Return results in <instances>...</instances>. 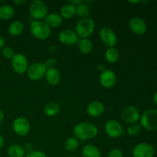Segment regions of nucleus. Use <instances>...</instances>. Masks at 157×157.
I'll return each instance as SVG.
<instances>
[{
    "instance_id": "nucleus-34",
    "label": "nucleus",
    "mask_w": 157,
    "mask_h": 157,
    "mask_svg": "<svg viewBox=\"0 0 157 157\" xmlns=\"http://www.w3.org/2000/svg\"><path fill=\"white\" fill-rule=\"evenodd\" d=\"M23 149L25 150V153H29V152L33 150V145L31 143H27V144H25V146L23 147Z\"/></svg>"
},
{
    "instance_id": "nucleus-39",
    "label": "nucleus",
    "mask_w": 157,
    "mask_h": 157,
    "mask_svg": "<svg viewBox=\"0 0 157 157\" xmlns=\"http://www.w3.org/2000/svg\"><path fill=\"white\" fill-rule=\"evenodd\" d=\"M25 0H15L14 1V3H15V5H18V6H20V5L23 4V3L25 2Z\"/></svg>"
},
{
    "instance_id": "nucleus-17",
    "label": "nucleus",
    "mask_w": 157,
    "mask_h": 157,
    "mask_svg": "<svg viewBox=\"0 0 157 157\" xmlns=\"http://www.w3.org/2000/svg\"><path fill=\"white\" fill-rule=\"evenodd\" d=\"M44 77L47 82L51 85H57L61 81V74L55 67L48 69Z\"/></svg>"
},
{
    "instance_id": "nucleus-13",
    "label": "nucleus",
    "mask_w": 157,
    "mask_h": 157,
    "mask_svg": "<svg viewBox=\"0 0 157 157\" xmlns=\"http://www.w3.org/2000/svg\"><path fill=\"white\" fill-rule=\"evenodd\" d=\"M117 77L114 72L111 70H104L100 75V83L105 88H111L115 85Z\"/></svg>"
},
{
    "instance_id": "nucleus-16",
    "label": "nucleus",
    "mask_w": 157,
    "mask_h": 157,
    "mask_svg": "<svg viewBox=\"0 0 157 157\" xmlns=\"http://www.w3.org/2000/svg\"><path fill=\"white\" fill-rule=\"evenodd\" d=\"M105 107L101 101H93L87 107V114L91 117H99L104 113Z\"/></svg>"
},
{
    "instance_id": "nucleus-6",
    "label": "nucleus",
    "mask_w": 157,
    "mask_h": 157,
    "mask_svg": "<svg viewBox=\"0 0 157 157\" xmlns=\"http://www.w3.org/2000/svg\"><path fill=\"white\" fill-rule=\"evenodd\" d=\"M12 67L13 68L14 71L17 74L22 75V74L27 72L29 68V61L25 55L21 53L15 54L13 58H12Z\"/></svg>"
},
{
    "instance_id": "nucleus-21",
    "label": "nucleus",
    "mask_w": 157,
    "mask_h": 157,
    "mask_svg": "<svg viewBox=\"0 0 157 157\" xmlns=\"http://www.w3.org/2000/svg\"><path fill=\"white\" fill-rule=\"evenodd\" d=\"M24 25L19 21H15L9 25L8 28V32L12 36H18L21 35L24 31Z\"/></svg>"
},
{
    "instance_id": "nucleus-33",
    "label": "nucleus",
    "mask_w": 157,
    "mask_h": 157,
    "mask_svg": "<svg viewBox=\"0 0 157 157\" xmlns=\"http://www.w3.org/2000/svg\"><path fill=\"white\" fill-rule=\"evenodd\" d=\"M44 65L46 66V67H47V69L54 68V67H55V65H56L57 61L55 58H48V59L46 60L45 62H44Z\"/></svg>"
},
{
    "instance_id": "nucleus-29",
    "label": "nucleus",
    "mask_w": 157,
    "mask_h": 157,
    "mask_svg": "<svg viewBox=\"0 0 157 157\" xmlns=\"http://www.w3.org/2000/svg\"><path fill=\"white\" fill-rule=\"evenodd\" d=\"M141 128H142L141 125L140 124H137V123L130 124L128 128H127V133H128L129 136H134L140 132Z\"/></svg>"
},
{
    "instance_id": "nucleus-18",
    "label": "nucleus",
    "mask_w": 157,
    "mask_h": 157,
    "mask_svg": "<svg viewBox=\"0 0 157 157\" xmlns=\"http://www.w3.org/2000/svg\"><path fill=\"white\" fill-rule=\"evenodd\" d=\"M60 15L62 18L70 19L76 15V6L69 3L63 5L60 9Z\"/></svg>"
},
{
    "instance_id": "nucleus-43",
    "label": "nucleus",
    "mask_w": 157,
    "mask_h": 157,
    "mask_svg": "<svg viewBox=\"0 0 157 157\" xmlns=\"http://www.w3.org/2000/svg\"><path fill=\"white\" fill-rule=\"evenodd\" d=\"M67 157H78V156H67Z\"/></svg>"
},
{
    "instance_id": "nucleus-32",
    "label": "nucleus",
    "mask_w": 157,
    "mask_h": 157,
    "mask_svg": "<svg viewBox=\"0 0 157 157\" xmlns=\"http://www.w3.org/2000/svg\"><path fill=\"white\" fill-rule=\"evenodd\" d=\"M107 157H124L122 151L119 149H113L109 152Z\"/></svg>"
},
{
    "instance_id": "nucleus-37",
    "label": "nucleus",
    "mask_w": 157,
    "mask_h": 157,
    "mask_svg": "<svg viewBox=\"0 0 157 157\" xmlns=\"http://www.w3.org/2000/svg\"><path fill=\"white\" fill-rule=\"evenodd\" d=\"M5 43H6V41H5L4 38L0 35V49L3 48L5 47Z\"/></svg>"
},
{
    "instance_id": "nucleus-20",
    "label": "nucleus",
    "mask_w": 157,
    "mask_h": 157,
    "mask_svg": "<svg viewBox=\"0 0 157 157\" xmlns=\"http://www.w3.org/2000/svg\"><path fill=\"white\" fill-rule=\"evenodd\" d=\"M83 157H101V153L99 149L93 144H87L81 150Z\"/></svg>"
},
{
    "instance_id": "nucleus-42",
    "label": "nucleus",
    "mask_w": 157,
    "mask_h": 157,
    "mask_svg": "<svg viewBox=\"0 0 157 157\" xmlns=\"http://www.w3.org/2000/svg\"><path fill=\"white\" fill-rule=\"evenodd\" d=\"M129 2L133 3V4H134V3H140V2H141L140 1H130V2Z\"/></svg>"
},
{
    "instance_id": "nucleus-27",
    "label": "nucleus",
    "mask_w": 157,
    "mask_h": 157,
    "mask_svg": "<svg viewBox=\"0 0 157 157\" xmlns=\"http://www.w3.org/2000/svg\"><path fill=\"white\" fill-rule=\"evenodd\" d=\"M76 15L81 18V19L88 18L89 15H90V9H89L88 6L83 2L78 4L76 6Z\"/></svg>"
},
{
    "instance_id": "nucleus-12",
    "label": "nucleus",
    "mask_w": 157,
    "mask_h": 157,
    "mask_svg": "<svg viewBox=\"0 0 157 157\" xmlns=\"http://www.w3.org/2000/svg\"><path fill=\"white\" fill-rule=\"evenodd\" d=\"M154 153L153 146L146 143L137 144L133 150V157H153Z\"/></svg>"
},
{
    "instance_id": "nucleus-3",
    "label": "nucleus",
    "mask_w": 157,
    "mask_h": 157,
    "mask_svg": "<svg viewBox=\"0 0 157 157\" xmlns=\"http://www.w3.org/2000/svg\"><path fill=\"white\" fill-rule=\"evenodd\" d=\"M32 35L39 40H45L51 35V28L42 20H35L30 25Z\"/></svg>"
},
{
    "instance_id": "nucleus-1",
    "label": "nucleus",
    "mask_w": 157,
    "mask_h": 157,
    "mask_svg": "<svg viewBox=\"0 0 157 157\" xmlns=\"http://www.w3.org/2000/svg\"><path fill=\"white\" fill-rule=\"evenodd\" d=\"M98 133L97 126L89 122H81L74 128V134L78 140H87L96 137Z\"/></svg>"
},
{
    "instance_id": "nucleus-10",
    "label": "nucleus",
    "mask_w": 157,
    "mask_h": 157,
    "mask_svg": "<svg viewBox=\"0 0 157 157\" xmlns=\"http://www.w3.org/2000/svg\"><path fill=\"white\" fill-rule=\"evenodd\" d=\"M121 118L124 122L133 124L137 122L140 118V114L137 109L133 106H127L121 111Z\"/></svg>"
},
{
    "instance_id": "nucleus-23",
    "label": "nucleus",
    "mask_w": 157,
    "mask_h": 157,
    "mask_svg": "<svg viewBox=\"0 0 157 157\" xmlns=\"http://www.w3.org/2000/svg\"><path fill=\"white\" fill-rule=\"evenodd\" d=\"M15 15V10L13 8L9 5H3L0 6V18L2 20L11 19Z\"/></svg>"
},
{
    "instance_id": "nucleus-35",
    "label": "nucleus",
    "mask_w": 157,
    "mask_h": 157,
    "mask_svg": "<svg viewBox=\"0 0 157 157\" xmlns=\"http://www.w3.org/2000/svg\"><path fill=\"white\" fill-rule=\"evenodd\" d=\"M4 120H5V115L3 111L2 110V109H0V126L3 124L4 122Z\"/></svg>"
},
{
    "instance_id": "nucleus-30",
    "label": "nucleus",
    "mask_w": 157,
    "mask_h": 157,
    "mask_svg": "<svg viewBox=\"0 0 157 157\" xmlns=\"http://www.w3.org/2000/svg\"><path fill=\"white\" fill-rule=\"evenodd\" d=\"M2 55L7 59H12L15 55V52L10 47H4L2 48Z\"/></svg>"
},
{
    "instance_id": "nucleus-25",
    "label": "nucleus",
    "mask_w": 157,
    "mask_h": 157,
    "mask_svg": "<svg viewBox=\"0 0 157 157\" xmlns=\"http://www.w3.org/2000/svg\"><path fill=\"white\" fill-rule=\"evenodd\" d=\"M79 50L83 55H88L93 50V44L88 38H83L78 42Z\"/></svg>"
},
{
    "instance_id": "nucleus-11",
    "label": "nucleus",
    "mask_w": 157,
    "mask_h": 157,
    "mask_svg": "<svg viewBox=\"0 0 157 157\" xmlns=\"http://www.w3.org/2000/svg\"><path fill=\"white\" fill-rule=\"evenodd\" d=\"M104 129H105V132L107 136L113 139L120 137L123 133L122 126L118 121H114V120H110L107 121L106 123Z\"/></svg>"
},
{
    "instance_id": "nucleus-36",
    "label": "nucleus",
    "mask_w": 157,
    "mask_h": 157,
    "mask_svg": "<svg viewBox=\"0 0 157 157\" xmlns=\"http://www.w3.org/2000/svg\"><path fill=\"white\" fill-rule=\"evenodd\" d=\"M81 2H82V1H81V0H76V1H68L67 2V3L73 5V6H77L78 4H80Z\"/></svg>"
},
{
    "instance_id": "nucleus-26",
    "label": "nucleus",
    "mask_w": 157,
    "mask_h": 157,
    "mask_svg": "<svg viewBox=\"0 0 157 157\" xmlns=\"http://www.w3.org/2000/svg\"><path fill=\"white\" fill-rule=\"evenodd\" d=\"M119 52L117 49L113 48H108L105 52V58L110 64H114L119 59Z\"/></svg>"
},
{
    "instance_id": "nucleus-22",
    "label": "nucleus",
    "mask_w": 157,
    "mask_h": 157,
    "mask_svg": "<svg viewBox=\"0 0 157 157\" xmlns=\"http://www.w3.org/2000/svg\"><path fill=\"white\" fill-rule=\"evenodd\" d=\"M61 110V107L57 102L48 103L44 107V112L48 117H54L58 114Z\"/></svg>"
},
{
    "instance_id": "nucleus-28",
    "label": "nucleus",
    "mask_w": 157,
    "mask_h": 157,
    "mask_svg": "<svg viewBox=\"0 0 157 157\" xmlns=\"http://www.w3.org/2000/svg\"><path fill=\"white\" fill-rule=\"evenodd\" d=\"M78 146H79V141L76 137H69L64 142V148L67 151H75L78 149Z\"/></svg>"
},
{
    "instance_id": "nucleus-40",
    "label": "nucleus",
    "mask_w": 157,
    "mask_h": 157,
    "mask_svg": "<svg viewBox=\"0 0 157 157\" xmlns=\"http://www.w3.org/2000/svg\"><path fill=\"white\" fill-rule=\"evenodd\" d=\"M50 52H55V51H56V49H57V47L55 45H52L50 47Z\"/></svg>"
},
{
    "instance_id": "nucleus-15",
    "label": "nucleus",
    "mask_w": 157,
    "mask_h": 157,
    "mask_svg": "<svg viewBox=\"0 0 157 157\" xmlns=\"http://www.w3.org/2000/svg\"><path fill=\"white\" fill-rule=\"evenodd\" d=\"M59 41L66 45H72L78 42V36L76 32L71 29H64L58 35Z\"/></svg>"
},
{
    "instance_id": "nucleus-19",
    "label": "nucleus",
    "mask_w": 157,
    "mask_h": 157,
    "mask_svg": "<svg viewBox=\"0 0 157 157\" xmlns=\"http://www.w3.org/2000/svg\"><path fill=\"white\" fill-rule=\"evenodd\" d=\"M63 18L58 13H51L44 18V22L50 28H58L62 24Z\"/></svg>"
},
{
    "instance_id": "nucleus-31",
    "label": "nucleus",
    "mask_w": 157,
    "mask_h": 157,
    "mask_svg": "<svg viewBox=\"0 0 157 157\" xmlns=\"http://www.w3.org/2000/svg\"><path fill=\"white\" fill-rule=\"evenodd\" d=\"M25 157H48L44 152L39 150H32L29 153H26Z\"/></svg>"
},
{
    "instance_id": "nucleus-4",
    "label": "nucleus",
    "mask_w": 157,
    "mask_h": 157,
    "mask_svg": "<svg viewBox=\"0 0 157 157\" xmlns=\"http://www.w3.org/2000/svg\"><path fill=\"white\" fill-rule=\"evenodd\" d=\"M29 13L35 20H41L48 15V8L42 0H35L29 6Z\"/></svg>"
},
{
    "instance_id": "nucleus-7",
    "label": "nucleus",
    "mask_w": 157,
    "mask_h": 157,
    "mask_svg": "<svg viewBox=\"0 0 157 157\" xmlns=\"http://www.w3.org/2000/svg\"><path fill=\"white\" fill-rule=\"evenodd\" d=\"M47 67L44 63L35 62L31 64L27 71V75L32 81H39L45 76Z\"/></svg>"
},
{
    "instance_id": "nucleus-5",
    "label": "nucleus",
    "mask_w": 157,
    "mask_h": 157,
    "mask_svg": "<svg viewBox=\"0 0 157 157\" xmlns=\"http://www.w3.org/2000/svg\"><path fill=\"white\" fill-rule=\"evenodd\" d=\"M140 125L146 130L153 131L157 130V110L150 109L140 117Z\"/></svg>"
},
{
    "instance_id": "nucleus-24",
    "label": "nucleus",
    "mask_w": 157,
    "mask_h": 157,
    "mask_svg": "<svg viewBox=\"0 0 157 157\" xmlns=\"http://www.w3.org/2000/svg\"><path fill=\"white\" fill-rule=\"evenodd\" d=\"M7 153L9 157H25L26 153L21 146L13 144L9 147Z\"/></svg>"
},
{
    "instance_id": "nucleus-41",
    "label": "nucleus",
    "mask_w": 157,
    "mask_h": 157,
    "mask_svg": "<svg viewBox=\"0 0 157 157\" xmlns=\"http://www.w3.org/2000/svg\"><path fill=\"white\" fill-rule=\"evenodd\" d=\"M153 102L155 103V104L157 105V91L155 93L154 96H153Z\"/></svg>"
},
{
    "instance_id": "nucleus-2",
    "label": "nucleus",
    "mask_w": 157,
    "mask_h": 157,
    "mask_svg": "<svg viewBox=\"0 0 157 157\" xmlns=\"http://www.w3.org/2000/svg\"><path fill=\"white\" fill-rule=\"evenodd\" d=\"M95 29V22L92 18H82L77 23L75 26V32L81 39L87 38L92 35Z\"/></svg>"
},
{
    "instance_id": "nucleus-9",
    "label": "nucleus",
    "mask_w": 157,
    "mask_h": 157,
    "mask_svg": "<svg viewBox=\"0 0 157 157\" xmlns=\"http://www.w3.org/2000/svg\"><path fill=\"white\" fill-rule=\"evenodd\" d=\"M30 123L26 118L19 117L15 119L12 124L14 132L20 136H26L30 131Z\"/></svg>"
},
{
    "instance_id": "nucleus-14",
    "label": "nucleus",
    "mask_w": 157,
    "mask_h": 157,
    "mask_svg": "<svg viewBox=\"0 0 157 157\" xmlns=\"http://www.w3.org/2000/svg\"><path fill=\"white\" fill-rule=\"evenodd\" d=\"M130 29L133 33L138 35H142L147 32V25L145 21L139 17H133L129 22Z\"/></svg>"
},
{
    "instance_id": "nucleus-8",
    "label": "nucleus",
    "mask_w": 157,
    "mask_h": 157,
    "mask_svg": "<svg viewBox=\"0 0 157 157\" xmlns=\"http://www.w3.org/2000/svg\"><path fill=\"white\" fill-rule=\"evenodd\" d=\"M100 38L102 42L108 48H113L117 42V37L113 29L104 27L100 31Z\"/></svg>"
},
{
    "instance_id": "nucleus-38",
    "label": "nucleus",
    "mask_w": 157,
    "mask_h": 157,
    "mask_svg": "<svg viewBox=\"0 0 157 157\" xmlns=\"http://www.w3.org/2000/svg\"><path fill=\"white\" fill-rule=\"evenodd\" d=\"M5 144V139L4 137H3L2 136L1 134H0V150H1L2 148L3 147V146H4Z\"/></svg>"
}]
</instances>
